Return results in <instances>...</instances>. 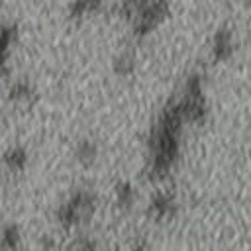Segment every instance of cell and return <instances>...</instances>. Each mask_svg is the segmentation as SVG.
Wrapping results in <instances>:
<instances>
[{"instance_id":"cell-1","label":"cell","mask_w":251,"mask_h":251,"mask_svg":"<svg viewBox=\"0 0 251 251\" xmlns=\"http://www.w3.org/2000/svg\"><path fill=\"white\" fill-rule=\"evenodd\" d=\"M16 39L14 27H0V75H6V65Z\"/></svg>"},{"instance_id":"cell-2","label":"cell","mask_w":251,"mask_h":251,"mask_svg":"<svg viewBox=\"0 0 251 251\" xmlns=\"http://www.w3.org/2000/svg\"><path fill=\"white\" fill-rule=\"evenodd\" d=\"M173 214V198L167 196V194H161L157 196L153 202H151V216L153 218H167Z\"/></svg>"},{"instance_id":"cell-3","label":"cell","mask_w":251,"mask_h":251,"mask_svg":"<svg viewBox=\"0 0 251 251\" xmlns=\"http://www.w3.org/2000/svg\"><path fill=\"white\" fill-rule=\"evenodd\" d=\"M4 163H6V167H8L10 171H22V169L25 167V163H27L25 151L20 149V147L10 149V151L6 153V157H4Z\"/></svg>"},{"instance_id":"cell-4","label":"cell","mask_w":251,"mask_h":251,"mask_svg":"<svg viewBox=\"0 0 251 251\" xmlns=\"http://www.w3.org/2000/svg\"><path fill=\"white\" fill-rule=\"evenodd\" d=\"M229 53H231V39H229V33H227V31H222V33H218L216 43H214V57H216V59H226Z\"/></svg>"},{"instance_id":"cell-5","label":"cell","mask_w":251,"mask_h":251,"mask_svg":"<svg viewBox=\"0 0 251 251\" xmlns=\"http://www.w3.org/2000/svg\"><path fill=\"white\" fill-rule=\"evenodd\" d=\"M116 192H118V202L122 206H129L133 202V190H131L129 184H120Z\"/></svg>"},{"instance_id":"cell-6","label":"cell","mask_w":251,"mask_h":251,"mask_svg":"<svg viewBox=\"0 0 251 251\" xmlns=\"http://www.w3.org/2000/svg\"><path fill=\"white\" fill-rule=\"evenodd\" d=\"M131 67H133V59H131V55H122V57L116 61V71H118L120 75L129 73Z\"/></svg>"},{"instance_id":"cell-7","label":"cell","mask_w":251,"mask_h":251,"mask_svg":"<svg viewBox=\"0 0 251 251\" xmlns=\"http://www.w3.org/2000/svg\"><path fill=\"white\" fill-rule=\"evenodd\" d=\"M94 153H96V149H94L92 143H88V141L80 143V147H78V157H80L82 161H90V159H94Z\"/></svg>"},{"instance_id":"cell-8","label":"cell","mask_w":251,"mask_h":251,"mask_svg":"<svg viewBox=\"0 0 251 251\" xmlns=\"http://www.w3.org/2000/svg\"><path fill=\"white\" fill-rule=\"evenodd\" d=\"M4 243L6 245H10V247H14L16 243H18V229L16 227H8L6 231H4Z\"/></svg>"}]
</instances>
